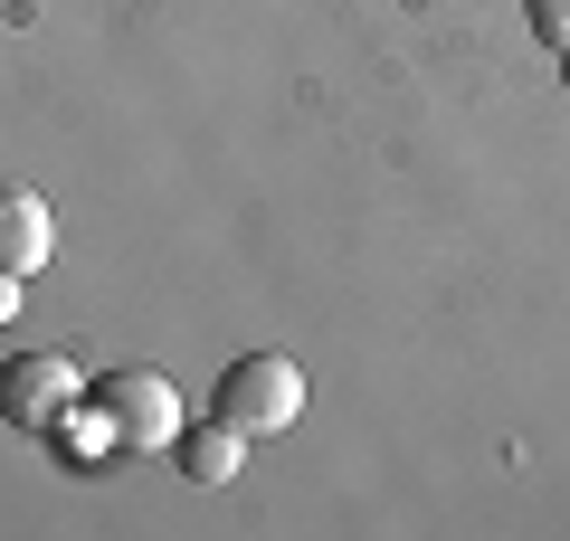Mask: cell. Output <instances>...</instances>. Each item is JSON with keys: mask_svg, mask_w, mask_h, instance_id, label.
I'll return each mask as SVG.
<instances>
[{"mask_svg": "<svg viewBox=\"0 0 570 541\" xmlns=\"http://www.w3.org/2000/svg\"><path fill=\"white\" fill-rule=\"evenodd\" d=\"M561 86H570V48H561Z\"/></svg>", "mask_w": 570, "mask_h": 541, "instance_id": "8", "label": "cell"}, {"mask_svg": "<svg viewBox=\"0 0 570 541\" xmlns=\"http://www.w3.org/2000/svg\"><path fill=\"white\" fill-rule=\"evenodd\" d=\"M86 400L105 409V427H115V446H134V456H171V437H181V390L153 371V361H115V371H96L86 381Z\"/></svg>", "mask_w": 570, "mask_h": 541, "instance_id": "1", "label": "cell"}, {"mask_svg": "<svg viewBox=\"0 0 570 541\" xmlns=\"http://www.w3.org/2000/svg\"><path fill=\"white\" fill-rule=\"evenodd\" d=\"M523 20L542 48H570V0H523Z\"/></svg>", "mask_w": 570, "mask_h": 541, "instance_id": "6", "label": "cell"}, {"mask_svg": "<svg viewBox=\"0 0 570 541\" xmlns=\"http://www.w3.org/2000/svg\"><path fill=\"white\" fill-rule=\"evenodd\" d=\"M48 257H58V209L29 180H0V266L10 276H39Z\"/></svg>", "mask_w": 570, "mask_h": 541, "instance_id": "4", "label": "cell"}, {"mask_svg": "<svg viewBox=\"0 0 570 541\" xmlns=\"http://www.w3.org/2000/svg\"><path fill=\"white\" fill-rule=\"evenodd\" d=\"M20 295H29V276H10V266H0V323H20Z\"/></svg>", "mask_w": 570, "mask_h": 541, "instance_id": "7", "label": "cell"}, {"mask_svg": "<svg viewBox=\"0 0 570 541\" xmlns=\"http://www.w3.org/2000/svg\"><path fill=\"white\" fill-rule=\"evenodd\" d=\"M171 465H181L190 484H238V475H247V437H238L228 419H181Z\"/></svg>", "mask_w": 570, "mask_h": 541, "instance_id": "5", "label": "cell"}, {"mask_svg": "<svg viewBox=\"0 0 570 541\" xmlns=\"http://www.w3.org/2000/svg\"><path fill=\"white\" fill-rule=\"evenodd\" d=\"M77 400H86V381H77V361H67V352H10V361H0V419L29 427V437H48Z\"/></svg>", "mask_w": 570, "mask_h": 541, "instance_id": "3", "label": "cell"}, {"mask_svg": "<svg viewBox=\"0 0 570 541\" xmlns=\"http://www.w3.org/2000/svg\"><path fill=\"white\" fill-rule=\"evenodd\" d=\"M219 419L238 427V437H285V427L305 419V371H295L285 352H247V361H228Z\"/></svg>", "mask_w": 570, "mask_h": 541, "instance_id": "2", "label": "cell"}]
</instances>
